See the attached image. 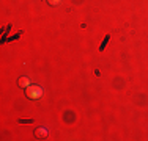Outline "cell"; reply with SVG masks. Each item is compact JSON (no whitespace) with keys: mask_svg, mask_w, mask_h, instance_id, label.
<instances>
[{"mask_svg":"<svg viewBox=\"0 0 148 141\" xmlns=\"http://www.w3.org/2000/svg\"><path fill=\"white\" fill-rule=\"evenodd\" d=\"M17 85H19L21 88H27V86H30V80H29V77H21V79L17 80Z\"/></svg>","mask_w":148,"mask_h":141,"instance_id":"cell-3","label":"cell"},{"mask_svg":"<svg viewBox=\"0 0 148 141\" xmlns=\"http://www.w3.org/2000/svg\"><path fill=\"white\" fill-rule=\"evenodd\" d=\"M62 3V0H47V5H51V6H57Z\"/></svg>","mask_w":148,"mask_h":141,"instance_id":"cell-5","label":"cell"},{"mask_svg":"<svg viewBox=\"0 0 148 141\" xmlns=\"http://www.w3.org/2000/svg\"><path fill=\"white\" fill-rule=\"evenodd\" d=\"M25 96L32 100H38L43 96V88L40 85H30V86L25 88Z\"/></svg>","mask_w":148,"mask_h":141,"instance_id":"cell-1","label":"cell"},{"mask_svg":"<svg viewBox=\"0 0 148 141\" xmlns=\"http://www.w3.org/2000/svg\"><path fill=\"white\" fill-rule=\"evenodd\" d=\"M19 124H33V119H19Z\"/></svg>","mask_w":148,"mask_h":141,"instance_id":"cell-6","label":"cell"},{"mask_svg":"<svg viewBox=\"0 0 148 141\" xmlns=\"http://www.w3.org/2000/svg\"><path fill=\"white\" fill-rule=\"evenodd\" d=\"M35 136H36L38 140L47 138V136H49V129H47V127H43V125L36 127V129H35Z\"/></svg>","mask_w":148,"mask_h":141,"instance_id":"cell-2","label":"cell"},{"mask_svg":"<svg viewBox=\"0 0 148 141\" xmlns=\"http://www.w3.org/2000/svg\"><path fill=\"white\" fill-rule=\"evenodd\" d=\"M109 41H110V35H106V36H104V41L101 42V45H99V50H101V52H104V49H106V45L109 44Z\"/></svg>","mask_w":148,"mask_h":141,"instance_id":"cell-4","label":"cell"}]
</instances>
